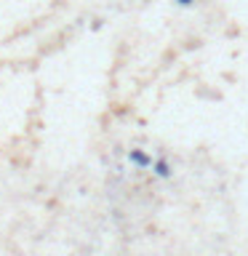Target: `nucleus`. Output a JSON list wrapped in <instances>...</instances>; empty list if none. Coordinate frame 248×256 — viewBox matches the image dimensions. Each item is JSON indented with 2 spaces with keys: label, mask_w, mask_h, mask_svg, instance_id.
<instances>
[{
  "label": "nucleus",
  "mask_w": 248,
  "mask_h": 256,
  "mask_svg": "<svg viewBox=\"0 0 248 256\" xmlns=\"http://www.w3.org/2000/svg\"><path fill=\"white\" fill-rule=\"evenodd\" d=\"M155 174H158V176H168V174H171V168H168V163H163V160H160V163L155 166Z\"/></svg>",
  "instance_id": "f03ea898"
},
{
  "label": "nucleus",
  "mask_w": 248,
  "mask_h": 256,
  "mask_svg": "<svg viewBox=\"0 0 248 256\" xmlns=\"http://www.w3.org/2000/svg\"><path fill=\"white\" fill-rule=\"evenodd\" d=\"M131 160L136 166H150V158L144 155V152H131Z\"/></svg>",
  "instance_id": "f257e3e1"
},
{
  "label": "nucleus",
  "mask_w": 248,
  "mask_h": 256,
  "mask_svg": "<svg viewBox=\"0 0 248 256\" xmlns=\"http://www.w3.org/2000/svg\"><path fill=\"white\" fill-rule=\"evenodd\" d=\"M179 3H182V6H190V3H192V0H179Z\"/></svg>",
  "instance_id": "7ed1b4c3"
}]
</instances>
